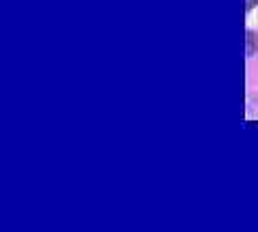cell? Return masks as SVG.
Segmentation results:
<instances>
[{"instance_id":"obj_1","label":"cell","mask_w":258,"mask_h":232,"mask_svg":"<svg viewBox=\"0 0 258 232\" xmlns=\"http://www.w3.org/2000/svg\"><path fill=\"white\" fill-rule=\"evenodd\" d=\"M258 50V39H256V35L249 30L247 33V54H254Z\"/></svg>"}]
</instances>
